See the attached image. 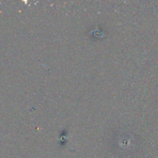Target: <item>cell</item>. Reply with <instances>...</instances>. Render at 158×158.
Instances as JSON below:
<instances>
[]
</instances>
